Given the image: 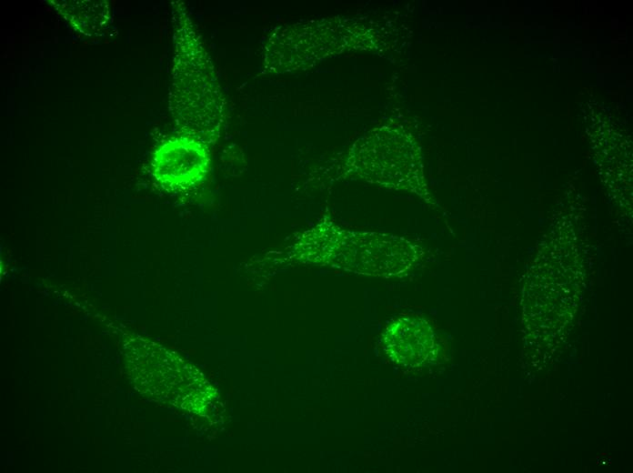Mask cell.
Instances as JSON below:
<instances>
[{
    "label": "cell",
    "mask_w": 633,
    "mask_h": 473,
    "mask_svg": "<svg viewBox=\"0 0 633 473\" xmlns=\"http://www.w3.org/2000/svg\"><path fill=\"white\" fill-rule=\"evenodd\" d=\"M174 55L169 107L186 136L207 145L218 136L225 120V101L203 42L181 1L172 3Z\"/></svg>",
    "instance_id": "6da1fadb"
},
{
    "label": "cell",
    "mask_w": 633,
    "mask_h": 473,
    "mask_svg": "<svg viewBox=\"0 0 633 473\" xmlns=\"http://www.w3.org/2000/svg\"><path fill=\"white\" fill-rule=\"evenodd\" d=\"M210 166V155L203 141L182 135L161 143L154 151L151 172L162 186L188 188L202 182Z\"/></svg>",
    "instance_id": "7a4b0ae2"
},
{
    "label": "cell",
    "mask_w": 633,
    "mask_h": 473,
    "mask_svg": "<svg viewBox=\"0 0 633 473\" xmlns=\"http://www.w3.org/2000/svg\"><path fill=\"white\" fill-rule=\"evenodd\" d=\"M384 347L388 356L403 366H417L428 357L433 335L427 323L417 317H402L387 328Z\"/></svg>",
    "instance_id": "3957f363"
},
{
    "label": "cell",
    "mask_w": 633,
    "mask_h": 473,
    "mask_svg": "<svg viewBox=\"0 0 633 473\" xmlns=\"http://www.w3.org/2000/svg\"><path fill=\"white\" fill-rule=\"evenodd\" d=\"M75 31L98 36L109 26L111 15L106 1H49Z\"/></svg>",
    "instance_id": "277c9868"
}]
</instances>
